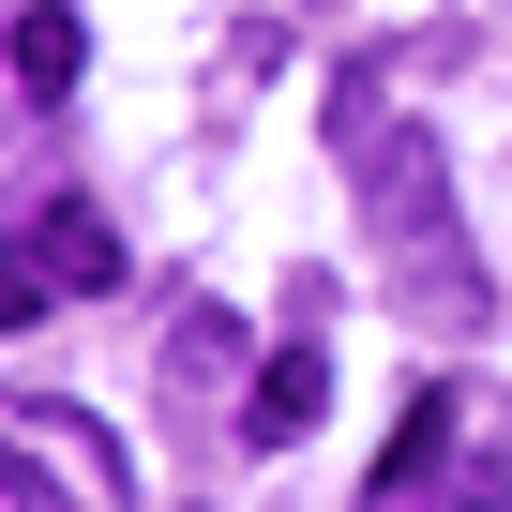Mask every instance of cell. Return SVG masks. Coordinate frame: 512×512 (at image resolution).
I'll list each match as a JSON object with an SVG mask.
<instances>
[{"label":"cell","instance_id":"ba28073f","mask_svg":"<svg viewBox=\"0 0 512 512\" xmlns=\"http://www.w3.org/2000/svg\"><path fill=\"white\" fill-rule=\"evenodd\" d=\"M0 497H16V512H76V482H46V467L16 452V437H0Z\"/></svg>","mask_w":512,"mask_h":512},{"label":"cell","instance_id":"52a82bcc","mask_svg":"<svg viewBox=\"0 0 512 512\" xmlns=\"http://www.w3.org/2000/svg\"><path fill=\"white\" fill-rule=\"evenodd\" d=\"M46 302H61V272H46V256H31V241H0V332H31Z\"/></svg>","mask_w":512,"mask_h":512},{"label":"cell","instance_id":"5b68a950","mask_svg":"<svg viewBox=\"0 0 512 512\" xmlns=\"http://www.w3.org/2000/svg\"><path fill=\"white\" fill-rule=\"evenodd\" d=\"M31 256H46L61 287H121V226H106V211H46V226H31Z\"/></svg>","mask_w":512,"mask_h":512},{"label":"cell","instance_id":"3957f363","mask_svg":"<svg viewBox=\"0 0 512 512\" xmlns=\"http://www.w3.org/2000/svg\"><path fill=\"white\" fill-rule=\"evenodd\" d=\"M0 61H16V91H31V106H61V91H76V61H91V16H76V0H31V16L0 31Z\"/></svg>","mask_w":512,"mask_h":512},{"label":"cell","instance_id":"8992f818","mask_svg":"<svg viewBox=\"0 0 512 512\" xmlns=\"http://www.w3.org/2000/svg\"><path fill=\"white\" fill-rule=\"evenodd\" d=\"M226 362H241V332L196 302V317H181V347H166V392H181V407H211V377H226Z\"/></svg>","mask_w":512,"mask_h":512},{"label":"cell","instance_id":"6da1fadb","mask_svg":"<svg viewBox=\"0 0 512 512\" xmlns=\"http://www.w3.org/2000/svg\"><path fill=\"white\" fill-rule=\"evenodd\" d=\"M332 151H347V196H362V226H377V272H392V302L452 347V332H482L497 317V287L467 272V226H452V166H437V136L422 121H392L377 91H332Z\"/></svg>","mask_w":512,"mask_h":512},{"label":"cell","instance_id":"7a4b0ae2","mask_svg":"<svg viewBox=\"0 0 512 512\" xmlns=\"http://www.w3.org/2000/svg\"><path fill=\"white\" fill-rule=\"evenodd\" d=\"M317 407H332V362H317V347H272V362H256L241 437H256V452H287V437H317Z\"/></svg>","mask_w":512,"mask_h":512},{"label":"cell","instance_id":"277c9868","mask_svg":"<svg viewBox=\"0 0 512 512\" xmlns=\"http://www.w3.org/2000/svg\"><path fill=\"white\" fill-rule=\"evenodd\" d=\"M437 452H452V392H407V422H392V452H377V497H362V512H422V497H437Z\"/></svg>","mask_w":512,"mask_h":512}]
</instances>
